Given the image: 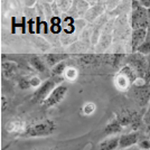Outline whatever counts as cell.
Segmentation results:
<instances>
[{
	"instance_id": "9",
	"label": "cell",
	"mask_w": 150,
	"mask_h": 150,
	"mask_svg": "<svg viewBox=\"0 0 150 150\" xmlns=\"http://www.w3.org/2000/svg\"><path fill=\"white\" fill-rule=\"evenodd\" d=\"M120 136H111L101 141L99 150H117L119 149Z\"/></svg>"
},
{
	"instance_id": "23",
	"label": "cell",
	"mask_w": 150,
	"mask_h": 150,
	"mask_svg": "<svg viewBox=\"0 0 150 150\" xmlns=\"http://www.w3.org/2000/svg\"><path fill=\"white\" fill-rule=\"evenodd\" d=\"M148 111H149V112H150V105H149V110H148Z\"/></svg>"
},
{
	"instance_id": "1",
	"label": "cell",
	"mask_w": 150,
	"mask_h": 150,
	"mask_svg": "<svg viewBox=\"0 0 150 150\" xmlns=\"http://www.w3.org/2000/svg\"><path fill=\"white\" fill-rule=\"evenodd\" d=\"M57 125L53 120H45L42 122H38L36 125H33L25 129L20 133V137L23 138H42L48 137L56 131Z\"/></svg>"
},
{
	"instance_id": "18",
	"label": "cell",
	"mask_w": 150,
	"mask_h": 150,
	"mask_svg": "<svg viewBox=\"0 0 150 150\" xmlns=\"http://www.w3.org/2000/svg\"><path fill=\"white\" fill-rule=\"evenodd\" d=\"M137 146L142 150H150V139L149 138H144V139L140 140L138 142Z\"/></svg>"
},
{
	"instance_id": "3",
	"label": "cell",
	"mask_w": 150,
	"mask_h": 150,
	"mask_svg": "<svg viewBox=\"0 0 150 150\" xmlns=\"http://www.w3.org/2000/svg\"><path fill=\"white\" fill-rule=\"evenodd\" d=\"M131 26L132 29H148L149 28V17L148 9L142 7L139 1H132V13H131Z\"/></svg>"
},
{
	"instance_id": "16",
	"label": "cell",
	"mask_w": 150,
	"mask_h": 150,
	"mask_svg": "<svg viewBox=\"0 0 150 150\" xmlns=\"http://www.w3.org/2000/svg\"><path fill=\"white\" fill-rule=\"evenodd\" d=\"M142 121H144V125H146V134H147V138L150 139V112L149 111L144 115Z\"/></svg>"
},
{
	"instance_id": "17",
	"label": "cell",
	"mask_w": 150,
	"mask_h": 150,
	"mask_svg": "<svg viewBox=\"0 0 150 150\" xmlns=\"http://www.w3.org/2000/svg\"><path fill=\"white\" fill-rule=\"evenodd\" d=\"M137 50L141 54H150V39H147Z\"/></svg>"
},
{
	"instance_id": "22",
	"label": "cell",
	"mask_w": 150,
	"mask_h": 150,
	"mask_svg": "<svg viewBox=\"0 0 150 150\" xmlns=\"http://www.w3.org/2000/svg\"><path fill=\"white\" fill-rule=\"evenodd\" d=\"M148 17H149V28H150V8L148 9Z\"/></svg>"
},
{
	"instance_id": "2",
	"label": "cell",
	"mask_w": 150,
	"mask_h": 150,
	"mask_svg": "<svg viewBox=\"0 0 150 150\" xmlns=\"http://www.w3.org/2000/svg\"><path fill=\"white\" fill-rule=\"evenodd\" d=\"M64 81L62 76H52L50 79L46 80V81L37 88V91L33 95V102L35 103H40L44 102L48 95H50L55 88L62 84V82Z\"/></svg>"
},
{
	"instance_id": "21",
	"label": "cell",
	"mask_w": 150,
	"mask_h": 150,
	"mask_svg": "<svg viewBox=\"0 0 150 150\" xmlns=\"http://www.w3.org/2000/svg\"><path fill=\"white\" fill-rule=\"evenodd\" d=\"M125 150H142V149H140L138 146H137V147L134 146V147H132V148H129V149H125Z\"/></svg>"
},
{
	"instance_id": "10",
	"label": "cell",
	"mask_w": 150,
	"mask_h": 150,
	"mask_svg": "<svg viewBox=\"0 0 150 150\" xmlns=\"http://www.w3.org/2000/svg\"><path fill=\"white\" fill-rule=\"evenodd\" d=\"M122 130H123V127L120 125L119 121L114 118V119L111 120V121L105 125V128H104V134L108 136V137L117 136V134L120 133Z\"/></svg>"
},
{
	"instance_id": "12",
	"label": "cell",
	"mask_w": 150,
	"mask_h": 150,
	"mask_svg": "<svg viewBox=\"0 0 150 150\" xmlns=\"http://www.w3.org/2000/svg\"><path fill=\"white\" fill-rule=\"evenodd\" d=\"M131 63L132 65L136 67L138 72L140 73L141 75H144V73L146 72V61L144 59V57L141 56V55H133L131 56Z\"/></svg>"
},
{
	"instance_id": "11",
	"label": "cell",
	"mask_w": 150,
	"mask_h": 150,
	"mask_svg": "<svg viewBox=\"0 0 150 150\" xmlns=\"http://www.w3.org/2000/svg\"><path fill=\"white\" fill-rule=\"evenodd\" d=\"M67 57L69 55L66 54H48V55H45V64L47 66L54 67L57 64L64 62V59H66Z\"/></svg>"
},
{
	"instance_id": "15",
	"label": "cell",
	"mask_w": 150,
	"mask_h": 150,
	"mask_svg": "<svg viewBox=\"0 0 150 150\" xmlns=\"http://www.w3.org/2000/svg\"><path fill=\"white\" fill-rule=\"evenodd\" d=\"M65 69H66V63H59V64H57L56 66H54L52 69V74H53V76H61L64 73Z\"/></svg>"
},
{
	"instance_id": "7",
	"label": "cell",
	"mask_w": 150,
	"mask_h": 150,
	"mask_svg": "<svg viewBox=\"0 0 150 150\" xmlns=\"http://www.w3.org/2000/svg\"><path fill=\"white\" fill-rule=\"evenodd\" d=\"M140 134L138 131H132L129 133H123L120 136V142H119V149L125 150L132 148L134 146H137L138 142L140 141Z\"/></svg>"
},
{
	"instance_id": "4",
	"label": "cell",
	"mask_w": 150,
	"mask_h": 150,
	"mask_svg": "<svg viewBox=\"0 0 150 150\" xmlns=\"http://www.w3.org/2000/svg\"><path fill=\"white\" fill-rule=\"evenodd\" d=\"M115 119L119 121V123L123 128L125 127H132L133 129L139 128L141 122H144V117H140L139 112L131 110V109H125L121 110L119 113L115 114Z\"/></svg>"
},
{
	"instance_id": "5",
	"label": "cell",
	"mask_w": 150,
	"mask_h": 150,
	"mask_svg": "<svg viewBox=\"0 0 150 150\" xmlns=\"http://www.w3.org/2000/svg\"><path fill=\"white\" fill-rule=\"evenodd\" d=\"M67 92H69V88L61 84L48 95V98L43 102V104H44L45 108H52V106L57 105L64 100Z\"/></svg>"
},
{
	"instance_id": "13",
	"label": "cell",
	"mask_w": 150,
	"mask_h": 150,
	"mask_svg": "<svg viewBox=\"0 0 150 150\" xmlns=\"http://www.w3.org/2000/svg\"><path fill=\"white\" fill-rule=\"evenodd\" d=\"M29 64L33 66V69H35L36 71L40 72V73L46 72V69H47L46 67V64H45V62L40 57H37V56L30 57L29 58Z\"/></svg>"
},
{
	"instance_id": "19",
	"label": "cell",
	"mask_w": 150,
	"mask_h": 150,
	"mask_svg": "<svg viewBox=\"0 0 150 150\" xmlns=\"http://www.w3.org/2000/svg\"><path fill=\"white\" fill-rule=\"evenodd\" d=\"M139 4L142 7H144L146 9H149L150 8V0H140Z\"/></svg>"
},
{
	"instance_id": "8",
	"label": "cell",
	"mask_w": 150,
	"mask_h": 150,
	"mask_svg": "<svg viewBox=\"0 0 150 150\" xmlns=\"http://www.w3.org/2000/svg\"><path fill=\"white\" fill-rule=\"evenodd\" d=\"M147 33H148V29H144V28L132 31V50H137L147 40Z\"/></svg>"
},
{
	"instance_id": "6",
	"label": "cell",
	"mask_w": 150,
	"mask_h": 150,
	"mask_svg": "<svg viewBox=\"0 0 150 150\" xmlns=\"http://www.w3.org/2000/svg\"><path fill=\"white\" fill-rule=\"evenodd\" d=\"M133 98L140 106L148 105L150 102V84L139 85L132 88Z\"/></svg>"
},
{
	"instance_id": "14",
	"label": "cell",
	"mask_w": 150,
	"mask_h": 150,
	"mask_svg": "<svg viewBox=\"0 0 150 150\" xmlns=\"http://www.w3.org/2000/svg\"><path fill=\"white\" fill-rule=\"evenodd\" d=\"M18 66L16 63L13 62H5L2 63V74L6 77H10L13 74H15V72L17 71Z\"/></svg>"
},
{
	"instance_id": "20",
	"label": "cell",
	"mask_w": 150,
	"mask_h": 150,
	"mask_svg": "<svg viewBox=\"0 0 150 150\" xmlns=\"http://www.w3.org/2000/svg\"><path fill=\"white\" fill-rule=\"evenodd\" d=\"M1 101H2V111H5L7 109V99H6V96H4L2 95V98H1Z\"/></svg>"
}]
</instances>
